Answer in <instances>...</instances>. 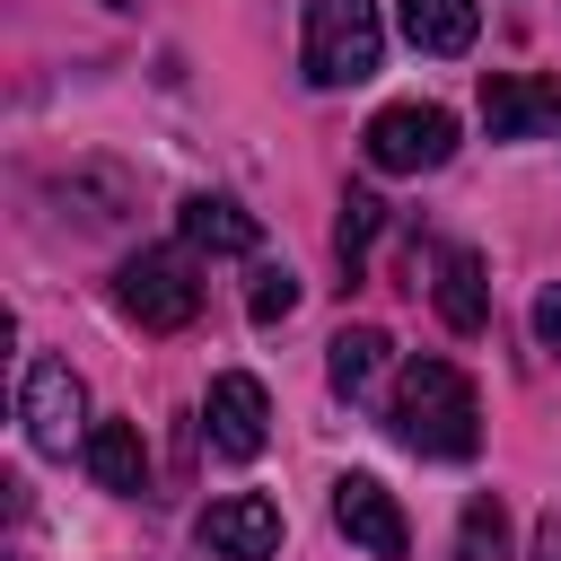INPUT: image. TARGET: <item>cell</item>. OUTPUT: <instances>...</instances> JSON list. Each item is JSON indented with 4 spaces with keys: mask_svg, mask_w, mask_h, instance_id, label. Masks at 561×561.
I'll return each mask as SVG.
<instances>
[{
    "mask_svg": "<svg viewBox=\"0 0 561 561\" xmlns=\"http://www.w3.org/2000/svg\"><path fill=\"white\" fill-rule=\"evenodd\" d=\"M359 149H368L377 175H430V167L456 158V114L447 105H386Z\"/></svg>",
    "mask_w": 561,
    "mask_h": 561,
    "instance_id": "277c9868",
    "label": "cell"
},
{
    "mask_svg": "<svg viewBox=\"0 0 561 561\" xmlns=\"http://www.w3.org/2000/svg\"><path fill=\"white\" fill-rule=\"evenodd\" d=\"M184 245H202V254H254L263 228H254L245 202H228V193H193V202H184Z\"/></svg>",
    "mask_w": 561,
    "mask_h": 561,
    "instance_id": "8fae6325",
    "label": "cell"
},
{
    "mask_svg": "<svg viewBox=\"0 0 561 561\" xmlns=\"http://www.w3.org/2000/svg\"><path fill=\"white\" fill-rule=\"evenodd\" d=\"M447 561H508V508H500V491H473V500H465Z\"/></svg>",
    "mask_w": 561,
    "mask_h": 561,
    "instance_id": "9a60e30c",
    "label": "cell"
},
{
    "mask_svg": "<svg viewBox=\"0 0 561 561\" xmlns=\"http://www.w3.org/2000/svg\"><path fill=\"white\" fill-rule=\"evenodd\" d=\"M79 412H88V394H79L70 359H35V368H26V386H18V421H26V438H35L44 456H70Z\"/></svg>",
    "mask_w": 561,
    "mask_h": 561,
    "instance_id": "52a82bcc",
    "label": "cell"
},
{
    "mask_svg": "<svg viewBox=\"0 0 561 561\" xmlns=\"http://www.w3.org/2000/svg\"><path fill=\"white\" fill-rule=\"evenodd\" d=\"M333 526H342L368 561H403V552H412V526H403V508H394V491H386L377 473H342V482H333Z\"/></svg>",
    "mask_w": 561,
    "mask_h": 561,
    "instance_id": "8992f818",
    "label": "cell"
},
{
    "mask_svg": "<svg viewBox=\"0 0 561 561\" xmlns=\"http://www.w3.org/2000/svg\"><path fill=\"white\" fill-rule=\"evenodd\" d=\"M394 18H403V35H412V53H438V61H456V53H473V0H394Z\"/></svg>",
    "mask_w": 561,
    "mask_h": 561,
    "instance_id": "7c38bea8",
    "label": "cell"
},
{
    "mask_svg": "<svg viewBox=\"0 0 561 561\" xmlns=\"http://www.w3.org/2000/svg\"><path fill=\"white\" fill-rule=\"evenodd\" d=\"M105 9H123V0H105Z\"/></svg>",
    "mask_w": 561,
    "mask_h": 561,
    "instance_id": "ffe728a7",
    "label": "cell"
},
{
    "mask_svg": "<svg viewBox=\"0 0 561 561\" xmlns=\"http://www.w3.org/2000/svg\"><path fill=\"white\" fill-rule=\"evenodd\" d=\"M202 438H210L228 465H254L263 438H272V394H263V377H245V368L210 377V394H202Z\"/></svg>",
    "mask_w": 561,
    "mask_h": 561,
    "instance_id": "5b68a950",
    "label": "cell"
},
{
    "mask_svg": "<svg viewBox=\"0 0 561 561\" xmlns=\"http://www.w3.org/2000/svg\"><path fill=\"white\" fill-rule=\"evenodd\" d=\"M394 438L421 447V456H447V465H465L482 447V403H473L456 359H403V377H394Z\"/></svg>",
    "mask_w": 561,
    "mask_h": 561,
    "instance_id": "6da1fadb",
    "label": "cell"
},
{
    "mask_svg": "<svg viewBox=\"0 0 561 561\" xmlns=\"http://www.w3.org/2000/svg\"><path fill=\"white\" fill-rule=\"evenodd\" d=\"M202 543H210L219 561H272V552H280V508L254 500V491L210 500V508H202Z\"/></svg>",
    "mask_w": 561,
    "mask_h": 561,
    "instance_id": "9c48e42d",
    "label": "cell"
},
{
    "mask_svg": "<svg viewBox=\"0 0 561 561\" xmlns=\"http://www.w3.org/2000/svg\"><path fill=\"white\" fill-rule=\"evenodd\" d=\"M79 456H88V473H96L105 491H140V482H149V447H140L131 421H96V430L79 438Z\"/></svg>",
    "mask_w": 561,
    "mask_h": 561,
    "instance_id": "4fadbf2b",
    "label": "cell"
},
{
    "mask_svg": "<svg viewBox=\"0 0 561 561\" xmlns=\"http://www.w3.org/2000/svg\"><path fill=\"white\" fill-rule=\"evenodd\" d=\"M386 53L377 0H307V79L316 88H359Z\"/></svg>",
    "mask_w": 561,
    "mask_h": 561,
    "instance_id": "7a4b0ae2",
    "label": "cell"
},
{
    "mask_svg": "<svg viewBox=\"0 0 561 561\" xmlns=\"http://www.w3.org/2000/svg\"><path fill=\"white\" fill-rule=\"evenodd\" d=\"M430 298H438V324H447V333H482V324H491L482 254H473V245H447V254H438V280H430Z\"/></svg>",
    "mask_w": 561,
    "mask_h": 561,
    "instance_id": "30bf717a",
    "label": "cell"
},
{
    "mask_svg": "<svg viewBox=\"0 0 561 561\" xmlns=\"http://www.w3.org/2000/svg\"><path fill=\"white\" fill-rule=\"evenodd\" d=\"M289 307H298V280H289L280 263H263V272H254V289H245V316H254V324H280Z\"/></svg>",
    "mask_w": 561,
    "mask_h": 561,
    "instance_id": "e0dca14e",
    "label": "cell"
},
{
    "mask_svg": "<svg viewBox=\"0 0 561 561\" xmlns=\"http://www.w3.org/2000/svg\"><path fill=\"white\" fill-rule=\"evenodd\" d=\"M377 368H386V333H377V324H342V333H333V351H324L333 394H342V403H359V394L377 386Z\"/></svg>",
    "mask_w": 561,
    "mask_h": 561,
    "instance_id": "5bb4252c",
    "label": "cell"
},
{
    "mask_svg": "<svg viewBox=\"0 0 561 561\" xmlns=\"http://www.w3.org/2000/svg\"><path fill=\"white\" fill-rule=\"evenodd\" d=\"M535 342L561 359V280H543V289H535Z\"/></svg>",
    "mask_w": 561,
    "mask_h": 561,
    "instance_id": "ac0fdd59",
    "label": "cell"
},
{
    "mask_svg": "<svg viewBox=\"0 0 561 561\" xmlns=\"http://www.w3.org/2000/svg\"><path fill=\"white\" fill-rule=\"evenodd\" d=\"M377 228H386V202H377V193H342V219H333V254L359 272V254L377 245Z\"/></svg>",
    "mask_w": 561,
    "mask_h": 561,
    "instance_id": "2e32d148",
    "label": "cell"
},
{
    "mask_svg": "<svg viewBox=\"0 0 561 561\" xmlns=\"http://www.w3.org/2000/svg\"><path fill=\"white\" fill-rule=\"evenodd\" d=\"M482 123H491V140H535L543 123H561V79L482 70Z\"/></svg>",
    "mask_w": 561,
    "mask_h": 561,
    "instance_id": "ba28073f",
    "label": "cell"
},
{
    "mask_svg": "<svg viewBox=\"0 0 561 561\" xmlns=\"http://www.w3.org/2000/svg\"><path fill=\"white\" fill-rule=\"evenodd\" d=\"M114 298H123V316H131L140 333H184V324L202 316L193 254H175V245H140V254L114 272Z\"/></svg>",
    "mask_w": 561,
    "mask_h": 561,
    "instance_id": "3957f363",
    "label": "cell"
},
{
    "mask_svg": "<svg viewBox=\"0 0 561 561\" xmlns=\"http://www.w3.org/2000/svg\"><path fill=\"white\" fill-rule=\"evenodd\" d=\"M535 561H561V508H543V526H535Z\"/></svg>",
    "mask_w": 561,
    "mask_h": 561,
    "instance_id": "d6986e66",
    "label": "cell"
}]
</instances>
